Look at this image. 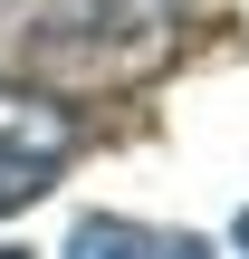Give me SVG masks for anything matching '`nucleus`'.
<instances>
[{
	"label": "nucleus",
	"mask_w": 249,
	"mask_h": 259,
	"mask_svg": "<svg viewBox=\"0 0 249 259\" xmlns=\"http://www.w3.org/2000/svg\"><path fill=\"white\" fill-rule=\"evenodd\" d=\"M163 240H144L134 221H115V211H86L77 231H67V259H154Z\"/></svg>",
	"instance_id": "nucleus-2"
},
{
	"label": "nucleus",
	"mask_w": 249,
	"mask_h": 259,
	"mask_svg": "<svg viewBox=\"0 0 249 259\" xmlns=\"http://www.w3.org/2000/svg\"><path fill=\"white\" fill-rule=\"evenodd\" d=\"M0 259H10V250H0Z\"/></svg>",
	"instance_id": "nucleus-5"
},
{
	"label": "nucleus",
	"mask_w": 249,
	"mask_h": 259,
	"mask_svg": "<svg viewBox=\"0 0 249 259\" xmlns=\"http://www.w3.org/2000/svg\"><path fill=\"white\" fill-rule=\"evenodd\" d=\"M77 154V115L38 87H0V211L38 202Z\"/></svg>",
	"instance_id": "nucleus-1"
},
{
	"label": "nucleus",
	"mask_w": 249,
	"mask_h": 259,
	"mask_svg": "<svg viewBox=\"0 0 249 259\" xmlns=\"http://www.w3.org/2000/svg\"><path fill=\"white\" fill-rule=\"evenodd\" d=\"M154 259H211V240H173V250H154Z\"/></svg>",
	"instance_id": "nucleus-4"
},
{
	"label": "nucleus",
	"mask_w": 249,
	"mask_h": 259,
	"mask_svg": "<svg viewBox=\"0 0 249 259\" xmlns=\"http://www.w3.org/2000/svg\"><path fill=\"white\" fill-rule=\"evenodd\" d=\"M106 29H125V38H154V29H173V10L182 0H86Z\"/></svg>",
	"instance_id": "nucleus-3"
}]
</instances>
